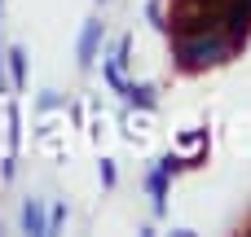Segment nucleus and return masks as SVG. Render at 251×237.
<instances>
[{
	"label": "nucleus",
	"mask_w": 251,
	"mask_h": 237,
	"mask_svg": "<svg viewBox=\"0 0 251 237\" xmlns=\"http://www.w3.org/2000/svg\"><path fill=\"white\" fill-rule=\"evenodd\" d=\"M124 92H128V101H132V106H141V110H154V88H146V84L137 88V84H132V88H124Z\"/></svg>",
	"instance_id": "7"
},
{
	"label": "nucleus",
	"mask_w": 251,
	"mask_h": 237,
	"mask_svg": "<svg viewBox=\"0 0 251 237\" xmlns=\"http://www.w3.org/2000/svg\"><path fill=\"white\" fill-rule=\"evenodd\" d=\"M225 22H229V35L243 40V35L251 31V0H234L229 13H225Z\"/></svg>",
	"instance_id": "2"
},
{
	"label": "nucleus",
	"mask_w": 251,
	"mask_h": 237,
	"mask_svg": "<svg viewBox=\"0 0 251 237\" xmlns=\"http://www.w3.org/2000/svg\"><path fill=\"white\" fill-rule=\"evenodd\" d=\"M0 92H9V79H4V53H0Z\"/></svg>",
	"instance_id": "10"
},
{
	"label": "nucleus",
	"mask_w": 251,
	"mask_h": 237,
	"mask_svg": "<svg viewBox=\"0 0 251 237\" xmlns=\"http://www.w3.org/2000/svg\"><path fill=\"white\" fill-rule=\"evenodd\" d=\"M150 198H154V211L163 215V211H168V172H163V167L150 172Z\"/></svg>",
	"instance_id": "4"
},
{
	"label": "nucleus",
	"mask_w": 251,
	"mask_h": 237,
	"mask_svg": "<svg viewBox=\"0 0 251 237\" xmlns=\"http://www.w3.org/2000/svg\"><path fill=\"white\" fill-rule=\"evenodd\" d=\"M190 4H203V9H207V4H221V0H190Z\"/></svg>",
	"instance_id": "11"
},
{
	"label": "nucleus",
	"mask_w": 251,
	"mask_h": 237,
	"mask_svg": "<svg viewBox=\"0 0 251 237\" xmlns=\"http://www.w3.org/2000/svg\"><path fill=\"white\" fill-rule=\"evenodd\" d=\"M97 40H101V22H84V35H79V66H93Z\"/></svg>",
	"instance_id": "3"
},
{
	"label": "nucleus",
	"mask_w": 251,
	"mask_h": 237,
	"mask_svg": "<svg viewBox=\"0 0 251 237\" xmlns=\"http://www.w3.org/2000/svg\"><path fill=\"white\" fill-rule=\"evenodd\" d=\"M159 167H163V172H168V176H176V172H181V167H185V158H176V154H168V158H163V163H159Z\"/></svg>",
	"instance_id": "8"
},
{
	"label": "nucleus",
	"mask_w": 251,
	"mask_h": 237,
	"mask_svg": "<svg viewBox=\"0 0 251 237\" xmlns=\"http://www.w3.org/2000/svg\"><path fill=\"white\" fill-rule=\"evenodd\" d=\"M4 57H9V70H13V88H22V79H26V53L22 48H9Z\"/></svg>",
	"instance_id": "6"
},
{
	"label": "nucleus",
	"mask_w": 251,
	"mask_h": 237,
	"mask_svg": "<svg viewBox=\"0 0 251 237\" xmlns=\"http://www.w3.org/2000/svg\"><path fill=\"white\" fill-rule=\"evenodd\" d=\"M176 53H181V66H207V62H221L225 57V44L203 31V35H181Z\"/></svg>",
	"instance_id": "1"
},
{
	"label": "nucleus",
	"mask_w": 251,
	"mask_h": 237,
	"mask_svg": "<svg viewBox=\"0 0 251 237\" xmlns=\"http://www.w3.org/2000/svg\"><path fill=\"white\" fill-rule=\"evenodd\" d=\"M22 229H26V233H44V207H40L35 198L22 207Z\"/></svg>",
	"instance_id": "5"
},
{
	"label": "nucleus",
	"mask_w": 251,
	"mask_h": 237,
	"mask_svg": "<svg viewBox=\"0 0 251 237\" xmlns=\"http://www.w3.org/2000/svg\"><path fill=\"white\" fill-rule=\"evenodd\" d=\"M101 185H106V189L115 185V163H110V158H101Z\"/></svg>",
	"instance_id": "9"
}]
</instances>
